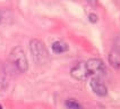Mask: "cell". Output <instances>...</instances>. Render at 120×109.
I'll return each mask as SVG.
<instances>
[{"mask_svg": "<svg viewBox=\"0 0 120 109\" xmlns=\"http://www.w3.org/2000/svg\"><path fill=\"white\" fill-rule=\"evenodd\" d=\"M9 61L16 70L19 73H26L28 69V61L24 50L20 47H15L9 54Z\"/></svg>", "mask_w": 120, "mask_h": 109, "instance_id": "1", "label": "cell"}, {"mask_svg": "<svg viewBox=\"0 0 120 109\" xmlns=\"http://www.w3.org/2000/svg\"><path fill=\"white\" fill-rule=\"evenodd\" d=\"M30 50L33 57L34 61L38 64H44L49 59V52L48 49L45 48L44 43L38 39H33L30 42Z\"/></svg>", "mask_w": 120, "mask_h": 109, "instance_id": "2", "label": "cell"}, {"mask_svg": "<svg viewBox=\"0 0 120 109\" xmlns=\"http://www.w3.org/2000/svg\"><path fill=\"white\" fill-rule=\"evenodd\" d=\"M86 62V67L88 70V74L90 77L92 76H103V75L107 74V67H105V64L103 62L102 59L100 58H92V59H88Z\"/></svg>", "mask_w": 120, "mask_h": 109, "instance_id": "3", "label": "cell"}, {"mask_svg": "<svg viewBox=\"0 0 120 109\" xmlns=\"http://www.w3.org/2000/svg\"><path fill=\"white\" fill-rule=\"evenodd\" d=\"M70 75L77 81H85L90 77L85 61H79L70 69Z\"/></svg>", "mask_w": 120, "mask_h": 109, "instance_id": "4", "label": "cell"}, {"mask_svg": "<svg viewBox=\"0 0 120 109\" xmlns=\"http://www.w3.org/2000/svg\"><path fill=\"white\" fill-rule=\"evenodd\" d=\"M90 86H91V90H92L96 95L105 97V95L108 94L107 85L101 81V78L99 76H92V78H91V81H90Z\"/></svg>", "mask_w": 120, "mask_h": 109, "instance_id": "5", "label": "cell"}, {"mask_svg": "<svg viewBox=\"0 0 120 109\" xmlns=\"http://www.w3.org/2000/svg\"><path fill=\"white\" fill-rule=\"evenodd\" d=\"M108 60H109V64L113 68L119 69L120 68V50L119 49H117V48L112 49V50L109 52Z\"/></svg>", "mask_w": 120, "mask_h": 109, "instance_id": "6", "label": "cell"}, {"mask_svg": "<svg viewBox=\"0 0 120 109\" xmlns=\"http://www.w3.org/2000/svg\"><path fill=\"white\" fill-rule=\"evenodd\" d=\"M51 49H52V51H53L54 54H64V52H66L68 51V44H67L66 42H64V41H54L53 43H52V46H51Z\"/></svg>", "mask_w": 120, "mask_h": 109, "instance_id": "7", "label": "cell"}, {"mask_svg": "<svg viewBox=\"0 0 120 109\" xmlns=\"http://www.w3.org/2000/svg\"><path fill=\"white\" fill-rule=\"evenodd\" d=\"M65 105L68 109H83L82 105L75 99H67Z\"/></svg>", "mask_w": 120, "mask_h": 109, "instance_id": "8", "label": "cell"}, {"mask_svg": "<svg viewBox=\"0 0 120 109\" xmlns=\"http://www.w3.org/2000/svg\"><path fill=\"white\" fill-rule=\"evenodd\" d=\"M88 17H90V20H91L92 23H95V22L98 20V16H96L95 14H90Z\"/></svg>", "mask_w": 120, "mask_h": 109, "instance_id": "9", "label": "cell"}, {"mask_svg": "<svg viewBox=\"0 0 120 109\" xmlns=\"http://www.w3.org/2000/svg\"><path fill=\"white\" fill-rule=\"evenodd\" d=\"M88 5H91V6H95L96 5V2H98V0H85Z\"/></svg>", "mask_w": 120, "mask_h": 109, "instance_id": "10", "label": "cell"}, {"mask_svg": "<svg viewBox=\"0 0 120 109\" xmlns=\"http://www.w3.org/2000/svg\"><path fill=\"white\" fill-rule=\"evenodd\" d=\"M0 109H2V106H0Z\"/></svg>", "mask_w": 120, "mask_h": 109, "instance_id": "11", "label": "cell"}]
</instances>
